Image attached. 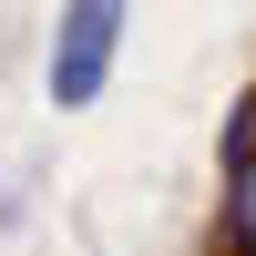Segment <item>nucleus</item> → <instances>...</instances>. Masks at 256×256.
Wrapping results in <instances>:
<instances>
[{"label": "nucleus", "instance_id": "3", "mask_svg": "<svg viewBox=\"0 0 256 256\" xmlns=\"http://www.w3.org/2000/svg\"><path fill=\"white\" fill-rule=\"evenodd\" d=\"M256 164V82L236 92V113H226V154H216V174H246Z\"/></svg>", "mask_w": 256, "mask_h": 256}, {"label": "nucleus", "instance_id": "2", "mask_svg": "<svg viewBox=\"0 0 256 256\" xmlns=\"http://www.w3.org/2000/svg\"><path fill=\"white\" fill-rule=\"evenodd\" d=\"M216 256H256V164L226 174V205H216Z\"/></svg>", "mask_w": 256, "mask_h": 256}, {"label": "nucleus", "instance_id": "1", "mask_svg": "<svg viewBox=\"0 0 256 256\" xmlns=\"http://www.w3.org/2000/svg\"><path fill=\"white\" fill-rule=\"evenodd\" d=\"M123 10H134V0H62V31H52V102L62 113L102 102L113 52H123Z\"/></svg>", "mask_w": 256, "mask_h": 256}]
</instances>
